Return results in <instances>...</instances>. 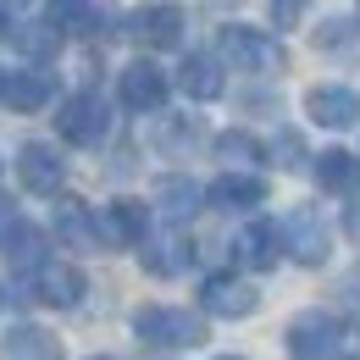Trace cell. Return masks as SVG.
Instances as JSON below:
<instances>
[{"label": "cell", "mask_w": 360, "mask_h": 360, "mask_svg": "<svg viewBox=\"0 0 360 360\" xmlns=\"http://www.w3.org/2000/svg\"><path fill=\"white\" fill-rule=\"evenodd\" d=\"M155 200H161V217H167V222H183V217L200 205V183H188V178H167L161 188H155Z\"/></svg>", "instance_id": "21"}, {"label": "cell", "mask_w": 360, "mask_h": 360, "mask_svg": "<svg viewBox=\"0 0 360 360\" xmlns=\"http://www.w3.org/2000/svg\"><path fill=\"white\" fill-rule=\"evenodd\" d=\"M200 305L211 316H227V321H238V316H250L255 305H261V294L244 283V277H205V288H200Z\"/></svg>", "instance_id": "7"}, {"label": "cell", "mask_w": 360, "mask_h": 360, "mask_svg": "<svg viewBox=\"0 0 360 360\" xmlns=\"http://www.w3.org/2000/svg\"><path fill=\"white\" fill-rule=\"evenodd\" d=\"M305 117L321 122V128H355L360 122V94L344 89V84H321V89L305 94Z\"/></svg>", "instance_id": "5"}, {"label": "cell", "mask_w": 360, "mask_h": 360, "mask_svg": "<svg viewBox=\"0 0 360 360\" xmlns=\"http://www.w3.org/2000/svg\"><path fill=\"white\" fill-rule=\"evenodd\" d=\"M205 200L217 205V211H244V205H261L266 200V183L255 178V172H227L205 188Z\"/></svg>", "instance_id": "12"}, {"label": "cell", "mask_w": 360, "mask_h": 360, "mask_svg": "<svg viewBox=\"0 0 360 360\" xmlns=\"http://www.w3.org/2000/svg\"><path fill=\"white\" fill-rule=\"evenodd\" d=\"M283 244H288V255H294L300 266H316V261L327 255V227H321V217H316L311 205L288 211V222H283Z\"/></svg>", "instance_id": "9"}, {"label": "cell", "mask_w": 360, "mask_h": 360, "mask_svg": "<svg viewBox=\"0 0 360 360\" xmlns=\"http://www.w3.org/2000/svg\"><path fill=\"white\" fill-rule=\"evenodd\" d=\"M349 233L360 238V205H349Z\"/></svg>", "instance_id": "28"}, {"label": "cell", "mask_w": 360, "mask_h": 360, "mask_svg": "<svg viewBox=\"0 0 360 360\" xmlns=\"http://www.w3.org/2000/svg\"><path fill=\"white\" fill-rule=\"evenodd\" d=\"M56 128H61L67 144H100L105 128H111V111H105V100H100V94H72V100L61 105Z\"/></svg>", "instance_id": "4"}, {"label": "cell", "mask_w": 360, "mask_h": 360, "mask_svg": "<svg viewBox=\"0 0 360 360\" xmlns=\"http://www.w3.org/2000/svg\"><path fill=\"white\" fill-rule=\"evenodd\" d=\"M238 261L244 266H255V271H271L277 266V255H283V227H271V222H250L244 233H238Z\"/></svg>", "instance_id": "11"}, {"label": "cell", "mask_w": 360, "mask_h": 360, "mask_svg": "<svg viewBox=\"0 0 360 360\" xmlns=\"http://www.w3.org/2000/svg\"><path fill=\"white\" fill-rule=\"evenodd\" d=\"M134 34L144 39V45H155V50L178 45V39H183V11H178V6H150V11H139V17H134Z\"/></svg>", "instance_id": "16"}, {"label": "cell", "mask_w": 360, "mask_h": 360, "mask_svg": "<svg viewBox=\"0 0 360 360\" xmlns=\"http://www.w3.org/2000/svg\"><path fill=\"white\" fill-rule=\"evenodd\" d=\"M134 333L144 344H167V349H188L205 338V321L194 311H172V305H144L134 316Z\"/></svg>", "instance_id": "1"}, {"label": "cell", "mask_w": 360, "mask_h": 360, "mask_svg": "<svg viewBox=\"0 0 360 360\" xmlns=\"http://www.w3.org/2000/svg\"><path fill=\"white\" fill-rule=\"evenodd\" d=\"M89 17H94V0H50V28H61V34H78Z\"/></svg>", "instance_id": "22"}, {"label": "cell", "mask_w": 360, "mask_h": 360, "mask_svg": "<svg viewBox=\"0 0 360 360\" xmlns=\"http://www.w3.org/2000/svg\"><path fill=\"white\" fill-rule=\"evenodd\" d=\"M277 155H283L277 167H300L294 155H305V144H300V139H294V134H283V139H277Z\"/></svg>", "instance_id": "25"}, {"label": "cell", "mask_w": 360, "mask_h": 360, "mask_svg": "<svg viewBox=\"0 0 360 360\" xmlns=\"http://www.w3.org/2000/svg\"><path fill=\"white\" fill-rule=\"evenodd\" d=\"M0 84H6V78H0Z\"/></svg>", "instance_id": "30"}, {"label": "cell", "mask_w": 360, "mask_h": 360, "mask_svg": "<svg viewBox=\"0 0 360 360\" xmlns=\"http://www.w3.org/2000/svg\"><path fill=\"white\" fill-rule=\"evenodd\" d=\"M117 94H122L128 111H155V105L167 100V72H161L155 61H134V67H122Z\"/></svg>", "instance_id": "10"}, {"label": "cell", "mask_w": 360, "mask_h": 360, "mask_svg": "<svg viewBox=\"0 0 360 360\" xmlns=\"http://www.w3.org/2000/svg\"><path fill=\"white\" fill-rule=\"evenodd\" d=\"M222 56L233 61V67H244V72H283V61H288V50L277 45V39H266V34H255V28H222Z\"/></svg>", "instance_id": "2"}, {"label": "cell", "mask_w": 360, "mask_h": 360, "mask_svg": "<svg viewBox=\"0 0 360 360\" xmlns=\"http://www.w3.org/2000/svg\"><path fill=\"white\" fill-rule=\"evenodd\" d=\"M0 355L6 360H61V349H56V338L45 327H11L6 344H0Z\"/></svg>", "instance_id": "18"}, {"label": "cell", "mask_w": 360, "mask_h": 360, "mask_svg": "<svg viewBox=\"0 0 360 360\" xmlns=\"http://www.w3.org/2000/svg\"><path fill=\"white\" fill-rule=\"evenodd\" d=\"M17 222V217H11V205H6V200H0V233H6V227Z\"/></svg>", "instance_id": "27"}, {"label": "cell", "mask_w": 360, "mask_h": 360, "mask_svg": "<svg viewBox=\"0 0 360 360\" xmlns=\"http://www.w3.org/2000/svg\"><path fill=\"white\" fill-rule=\"evenodd\" d=\"M217 155H222L227 167H250V161H261V144L250 134H222L217 139Z\"/></svg>", "instance_id": "23"}, {"label": "cell", "mask_w": 360, "mask_h": 360, "mask_svg": "<svg viewBox=\"0 0 360 360\" xmlns=\"http://www.w3.org/2000/svg\"><path fill=\"white\" fill-rule=\"evenodd\" d=\"M300 11H305V0H271V17H277V22H294Z\"/></svg>", "instance_id": "26"}, {"label": "cell", "mask_w": 360, "mask_h": 360, "mask_svg": "<svg viewBox=\"0 0 360 360\" xmlns=\"http://www.w3.org/2000/svg\"><path fill=\"white\" fill-rule=\"evenodd\" d=\"M222 360H238V355H222Z\"/></svg>", "instance_id": "29"}, {"label": "cell", "mask_w": 360, "mask_h": 360, "mask_svg": "<svg viewBox=\"0 0 360 360\" xmlns=\"http://www.w3.org/2000/svg\"><path fill=\"white\" fill-rule=\"evenodd\" d=\"M144 227H150V211H144L139 200H111L100 233H105L111 244H139V238H144Z\"/></svg>", "instance_id": "15"}, {"label": "cell", "mask_w": 360, "mask_h": 360, "mask_svg": "<svg viewBox=\"0 0 360 360\" xmlns=\"http://www.w3.org/2000/svg\"><path fill=\"white\" fill-rule=\"evenodd\" d=\"M17 172H22V188H34V194H56L61 178H67V161H61V150L56 144H22V155H17Z\"/></svg>", "instance_id": "8"}, {"label": "cell", "mask_w": 360, "mask_h": 360, "mask_svg": "<svg viewBox=\"0 0 360 360\" xmlns=\"http://www.w3.org/2000/svg\"><path fill=\"white\" fill-rule=\"evenodd\" d=\"M338 338H344V327L333 311H305L288 321V349L300 360H338Z\"/></svg>", "instance_id": "3"}, {"label": "cell", "mask_w": 360, "mask_h": 360, "mask_svg": "<svg viewBox=\"0 0 360 360\" xmlns=\"http://www.w3.org/2000/svg\"><path fill=\"white\" fill-rule=\"evenodd\" d=\"M178 84H183V94H194V100H217V94H222V67H217L211 56H188Z\"/></svg>", "instance_id": "19"}, {"label": "cell", "mask_w": 360, "mask_h": 360, "mask_svg": "<svg viewBox=\"0 0 360 360\" xmlns=\"http://www.w3.org/2000/svg\"><path fill=\"white\" fill-rule=\"evenodd\" d=\"M84 271L67 266V261H45V266L34 271V300H45V305H56V311H72L78 300H84Z\"/></svg>", "instance_id": "6"}, {"label": "cell", "mask_w": 360, "mask_h": 360, "mask_svg": "<svg viewBox=\"0 0 360 360\" xmlns=\"http://www.w3.org/2000/svg\"><path fill=\"white\" fill-rule=\"evenodd\" d=\"M22 11H28V0H0V28L11 34V28L22 22Z\"/></svg>", "instance_id": "24"}, {"label": "cell", "mask_w": 360, "mask_h": 360, "mask_svg": "<svg viewBox=\"0 0 360 360\" xmlns=\"http://www.w3.org/2000/svg\"><path fill=\"white\" fill-rule=\"evenodd\" d=\"M56 233H61L72 250H94V244H100V222L89 217L84 200H56Z\"/></svg>", "instance_id": "13"}, {"label": "cell", "mask_w": 360, "mask_h": 360, "mask_svg": "<svg viewBox=\"0 0 360 360\" xmlns=\"http://www.w3.org/2000/svg\"><path fill=\"white\" fill-rule=\"evenodd\" d=\"M0 244H6V261L17 271H39L45 266V233L28 222H11L6 233H0Z\"/></svg>", "instance_id": "14"}, {"label": "cell", "mask_w": 360, "mask_h": 360, "mask_svg": "<svg viewBox=\"0 0 360 360\" xmlns=\"http://www.w3.org/2000/svg\"><path fill=\"white\" fill-rule=\"evenodd\" d=\"M0 94H6V105H17V111H39L50 100V78L45 72H11V78L0 84Z\"/></svg>", "instance_id": "20"}, {"label": "cell", "mask_w": 360, "mask_h": 360, "mask_svg": "<svg viewBox=\"0 0 360 360\" xmlns=\"http://www.w3.org/2000/svg\"><path fill=\"white\" fill-rule=\"evenodd\" d=\"M316 178L333 194H360V161L349 150H327V155H316Z\"/></svg>", "instance_id": "17"}]
</instances>
